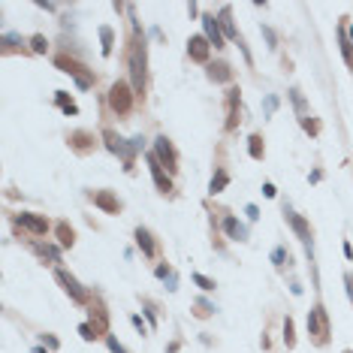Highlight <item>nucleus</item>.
<instances>
[{
    "label": "nucleus",
    "instance_id": "f257e3e1",
    "mask_svg": "<svg viewBox=\"0 0 353 353\" xmlns=\"http://www.w3.org/2000/svg\"><path fill=\"white\" fill-rule=\"evenodd\" d=\"M130 75H133V88L142 94L145 91V43L133 39L130 46Z\"/></svg>",
    "mask_w": 353,
    "mask_h": 353
},
{
    "label": "nucleus",
    "instance_id": "f03ea898",
    "mask_svg": "<svg viewBox=\"0 0 353 353\" xmlns=\"http://www.w3.org/2000/svg\"><path fill=\"white\" fill-rule=\"evenodd\" d=\"M308 332H311L314 344H326L329 341V317H326V311L320 305L308 311Z\"/></svg>",
    "mask_w": 353,
    "mask_h": 353
},
{
    "label": "nucleus",
    "instance_id": "7ed1b4c3",
    "mask_svg": "<svg viewBox=\"0 0 353 353\" xmlns=\"http://www.w3.org/2000/svg\"><path fill=\"white\" fill-rule=\"evenodd\" d=\"M109 106H112V112H118V115H127V112L133 109V94H130L127 82H115V85L109 88Z\"/></svg>",
    "mask_w": 353,
    "mask_h": 353
},
{
    "label": "nucleus",
    "instance_id": "20e7f679",
    "mask_svg": "<svg viewBox=\"0 0 353 353\" xmlns=\"http://www.w3.org/2000/svg\"><path fill=\"white\" fill-rule=\"evenodd\" d=\"M55 275H58V281H61V287H64V290L70 293V299H72L75 305H91V299H88V290H85L82 284H78V281L72 278V275H70L67 269H58Z\"/></svg>",
    "mask_w": 353,
    "mask_h": 353
},
{
    "label": "nucleus",
    "instance_id": "39448f33",
    "mask_svg": "<svg viewBox=\"0 0 353 353\" xmlns=\"http://www.w3.org/2000/svg\"><path fill=\"white\" fill-rule=\"evenodd\" d=\"M103 139H106V145H109V151H115V154H121L124 157V163H127V169H133V154H136V148H133V142L127 145L121 136H115L112 130H103Z\"/></svg>",
    "mask_w": 353,
    "mask_h": 353
},
{
    "label": "nucleus",
    "instance_id": "423d86ee",
    "mask_svg": "<svg viewBox=\"0 0 353 353\" xmlns=\"http://www.w3.org/2000/svg\"><path fill=\"white\" fill-rule=\"evenodd\" d=\"M154 154H157V160H160L169 172H175L178 169V157H175V148L169 145V139L166 136H160V139H157L154 142Z\"/></svg>",
    "mask_w": 353,
    "mask_h": 353
},
{
    "label": "nucleus",
    "instance_id": "0eeeda50",
    "mask_svg": "<svg viewBox=\"0 0 353 353\" xmlns=\"http://www.w3.org/2000/svg\"><path fill=\"white\" fill-rule=\"evenodd\" d=\"M15 226L30 229L33 235H46V232H49V220H46V217H39V214H30V212L15 214Z\"/></svg>",
    "mask_w": 353,
    "mask_h": 353
},
{
    "label": "nucleus",
    "instance_id": "6e6552de",
    "mask_svg": "<svg viewBox=\"0 0 353 353\" xmlns=\"http://www.w3.org/2000/svg\"><path fill=\"white\" fill-rule=\"evenodd\" d=\"M209 49H212V43L206 36H190L187 39V55L193 61H200V64H209Z\"/></svg>",
    "mask_w": 353,
    "mask_h": 353
},
{
    "label": "nucleus",
    "instance_id": "1a4fd4ad",
    "mask_svg": "<svg viewBox=\"0 0 353 353\" xmlns=\"http://www.w3.org/2000/svg\"><path fill=\"white\" fill-rule=\"evenodd\" d=\"M145 160H148V166H151V175H154L157 187H160L163 193H169V190H172V181H169V175L163 172V163L157 160V154H145Z\"/></svg>",
    "mask_w": 353,
    "mask_h": 353
},
{
    "label": "nucleus",
    "instance_id": "9d476101",
    "mask_svg": "<svg viewBox=\"0 0 353 353\" xmlns=\"http://www.w3.org/2000/svg\"><path fill=\"white\" fill-rule=\"evenodd\" d=\"M88 317H91V326L97 329V335H106L109 332V314L100 302H91L88 305Z\"/></svg>",
    "mask_w": 353,
    "mask_h": 353
},
{
    "label": "nucleus",
    "instance_id": "9b49d317",
    "mask_svg": "<svg viewBox=\"0 0 353 353\" xmlns=\"http://www.w3.org/2000/svg\"><path fill=\"white\" fill-rule=\"evenodd\" d=\"M203 27H206V39H209L214 49H223L226 46V36H223V30H220V24H217L214 15H206L203 18Z\"/></svg>",
    "mask_w": 353,
    "mask_h": 353
},
{
    "label": "nucleus",
    "instance_id": "f8f14e48",
    "mask_svg": "<svg viewBox=\"0 0 353 353\" xmlns=\"http://www.w3.org/2000/svg\"><path fill=\"white\" fill-rule=\"evenodd\" d=\"M91 200H94V206H100L106 214H118V212H121V203H118L109 190H97V193H91Z\"/></svg>",
    "mask_w": 353,
    "mask_h": 353
},
{
    "label": "nucleus",
    "instance_id": "ddd939ff",
    "mask_svg": "<svg viewBox=\"0 0 353 353\" xmlns=\"http://www.w3.org/2000/svg\"><path fill=\"white\" fill-rule=\"evenodd\" d=\"M284 214H287V220H290V226L296 229V235L305 242V248H308V254H311V229H308V223L299 217V214H293L290 209H284Z\"/></svg>",
    "mask_w": 353,
    "mask_h": 353
},
{
    "label": "nucleus",
    "instance_id": "4468645a",
    "mask_svg": "<svg viewBox=\"0 0 353 353\" xmlns=\"http://www.w3.org/2000/svg\"><path fill=\"white\" fill-rule=\"evenodd\" d=\"M226 106H229V118H226V130H232L239 124V88L226 91Z\"/></svg>",
    "mask_w": 353,
    "mask_h": 353
},
{
    "label": "nucleus",
    "instance_id": "2eb2a0df",
    "mask_svg": "<svg viewBox=\"0 0 353 353\" xmlns=\"http://www.w3.org/2000/svg\"><path fill=\"white\" fill-rule=\"evenodd\" d=\"M136 245L142 248V254H145V257H157V245H154V235H151L148 229H142V226L136 229Z\"/></svg>",
    "mask_w": 353,
    "mask_h": 353
},
{
    "label": "nucleus",
    "instance_id": "dca6fc26",
    "mask_svg": "<svg viewBox=\"0 0 353 353\" xmlns=\"http://www.w3.org/2000/svg\"><path fill=\"white\" fill-rule=\"evenodd\" d=\"M223 229H226V235H229V239H235V242H245V239H248V229H245V223H239L235 217H223Z\"/></svg>",
    "mask_w": 353,
    "mask_h": 353
},
{
    "label": "nucleus",
    "instance_id": "f3484780",
    "mask_svg": "<svg viewBox=\"0 0 353 353\" xmlns=\"http://www.w3.org/2000/svg\"><path fill=\"white\" fill-rule=\"evenodd\" d=\"M209 78H212V82H229V78H232V70H229V64H223V61H217V64H209Z\"/></svg>",
    "mask_w": 353,
    "mask_h": 353
},
{
    "label": "nucleus",
    "instance_id": "a211bd4d",
    "mask_svg": "<svg viewBox=\"0 0 353 353\" xmlns=\"http://www.w3.org/2000/svg\"><path fill=\"white\" fill-rule=\"evenodd\" d=\"M217 24H220V30H223V36H226V39H239V30L232 27V18H229V6H223V9H220ZM239 43H242V39H239Z\"/></svg>",
    "mask_w": 353,
    "mask_h": 353
},
{
    "label": "nucleus",
    "instance_id": "6ab92c4d",
    "mask_svg": "<svg viewBox=\"0 0 353 353\" xmlns=\"http://www.w3.org/2000/svg\"><path fill=\"white\" fill-rule=\"evenodd\" d=\"M55 100H58V106H61V112H64V115H78V106H75V100H72V97H67V91H58V94H55Z\"/></svg>",
    "mask_w": 353,
    "mask_h": 353
},
{
    "label": "nucleus",
    "instance_id": "aec40b11",
    "mask_svg": "<svg viewBox=\"0 0 353 353\" xmlns=\"http://www.w3.org/2000/svg\"><path fill=\"white\" fill-rule=\"evenodd\" d=\"M344 21H347V18H341V52H344V61H347V67H353V39L344 33V27H347Z\"/></svg>",
    "mask_w": 353,
    "mask_h": 353
},
{
    "label": "nucleus",
    "instance_id": "412c9836",
    "mask_svg": "<svg viewBox=\"0 0 353 353\" xmlns=\"http://www.w3.org/2000/svg\"><path fill=\"white\" fill-rule=\"evenodd\" d=\"M55 64H58V67H61L64 72H70L72 78H75L78 72H82V70H85L82 64H78V61H70V58H64V55H61V58H55Z\"/></svg>",
    "mask_w": 353,
    "mask_h": 353
},
{
    "label": "nucleus",
    "instance_id": "4be33fe9",
    "mask_svg": "<svg viewBox=\"0 0 353 353\" xmlns=\"http://www.w3.org/2000/svg\"><path fill=\"white\" fill-rule=\"evenodd\" d=\"M94 136L91 133H85V130H75V133H70V142H72V148L75 151H88V142H91Z\"/></svg>",
    "mask_w": 353,
    "mask_h": 353
},
{
    "label": "nucleus",
    "instance_id": "5701e85b",
    "mask_svg": "<svg viewBox=\"0 0 353 353\" xmlns=\"http://www.w3.org/2000/svg\"><path fill=\"white\" fill-rule=\"evenodd\" d=\"M226 184H229V175H226V169H217V172H214V178H212V184H209V193L214 196V193H220Z\"/></svg>",
    "mask_w": 353,
    "mask_h": 353
},
{
    "label": "nucleus",
    "instance_id": "b1692460",
    "mask_svg": "<svg viewBox=\"0 0 353 353\" xmlns=\"http://www.w3.org/2000/svg\"><path fill=\"white\" fill-rule=\"evenodd\" d=\"M248 151H251V157H254V160H263V157H266L263 136H251V139H248Z\"/></svg>",
    "mask_w": 353,
    "mask_h": 353
},
{
    "label": "nucleus",
    "instance_id": "393cba45",
    "mask_svg": "<svg viewBox=\"0 0 353 353\" xmlns=\"http://www.w3.org/2000/svg\"><path fill=\"white\" fill-rule=\"evenodd\" d=\"M58 239H61V245H64V248H72V242H75V232H72V226H67V223H58Z\"/></svg>",
    "mask_w": 353,
    "mask_h": 353
},
{
    "label": "nucleus",
    "instance_id": "a878e982",
    "mask_svg": "<svg viewBox=\"0 0 353 353\" xmlns=\"http://www.w3.org/2000/svg\"><path fill=\"white\" fill-rule=\"evenodd\" d=\"M100 39H103V55L109 58V55H112V46H115V33H112V27H100Z\"/></svg>",
    "mask_w": 353,
    "mask_h": 353
},
{
    "label": "nucleus",
    "instance_id": "bb28decb",
    "mask_svg": "<svg viewBox=\"0 0 353 353\" xmlns=\"http://www.w3.org/2000/svg\"><path fill=\"white\" fill-rule=\"evenodd\" d=\"M33 251L49 263H58V248H52V245H33Z\"/></svg>",
    "mask_w": 353,
    "mask_h": 353
},
{
    "label": "nucleus",
    "instance_id": "cd10ccee",
    "mask_svg": "<svg viewBox=\"0 0 353 353\" xmlns=\"http://www.w3.org/2000/svg\"><path fill=\"white\" fill-rule=\"evenodd\" d=\"M212 311H214V305H209L206 299H196L193 302V314H196V317H209Z\"/></svg>",
    "mask_w": 353,
    "mask_h": 353
},
{
    "label": "nucleus",
    "instance_id": "c85d7f7f",
    "mask_svg": "<svg viewBox=\"0 0 353 353\" xmlns=\"http://www.w3.org/2000/svg\"><path fill=\"white\" fill-rule=\"evenodd\" d=\"M30 49H33L36 55H46V49H49V43H46V36H43V33H36V36L30 39Z\"/></svg>",
    "mask_w": 353,
    "mask_h": 353
},
{
    "label": "nucleus",
    "instance_id": "c756f323",
    "mask_svg": "<svg viewBox=\"0 0 353 353\" xmlns=\"http://www.w3.org/2000/svg\"><path fill=\"white\" fill-rule=\"evenodd\" d=\"M193 284H196V287H203V290H214V281L206 278V275H200V272H193Z\"/></svg>",
    "mask_w": 353,
    "mask_h": 353
},
{
    "label": "nucleus",
    "instance_id": "7c9ffc66",
    "mask_svg": "<svg viewBox=\"0 0 353 353\" xmlns=\"http://www.w3.org/2000/svg\"><path fill=\"white\" fill-rule=\"evenodd\" d=\"M287 260H290V254H287L284 248H275V251H272V263H275V266H278V269H281V266H284Z\"/></svg>",
    "mask_w": 353,
    "mask_h": 353
},
{
    "label": "nucleus",
    "instance_id": "2f4dec72",
    "mask_svg": "<svg viewBox=\"0 0 353 353\" xmlns=\"http://www.w3.org/2000/svg\"><path fill=\"white\" fill-rule=\"evenodd\" d=\"M78 335H82L85 341H94V338H97V329H94L91 323H82V326H78Z\"/></svg>",
    "mask_w": 353,
    "mask_h": 353
},
{
    "label": "nucleus",
    "instance_id": "473e14b6",
    "mask_svg": "<svg viewBox=\"0 0 353 353\" xmlns=\"http://www.w3.org/2000/svg\"><path fill=\"white\" fill-rule=\"evenodd\" d=\"M284 341H287V347L296 344V338H293V320H290V317L284 320Z\"/></svg>",
    "mask_w": 353,
    "mask_h": 353
},
{
    "label": "nucleus",
    "instance_id": "72a5a7b5",
    "mask_svg": "<svg viewBox=\"0 0 353 353\" xmlns=\"http://www.w3.org/2000/svg\"><path fill=\"white\" fill-rule=\"evenodd\" d=\"M290 97H293V106H296L299 112H305V97H302V91H299V88H293V91H290Z\"/></svg>",
    "mask_w": 353,
    "mask_h": 353
},
{
    "label": "nucleus",
    "instance_id": "f704fd0d",
    "mask_svg": "<svg viewBox=\"0 0 353 353\" xmlns=\"http://www.w3.org/2000/svg\"><path fill=\"white\" fill-rule=\"evenodd\" d=\"M299 121H302V127H305L311 136H314V133H320V124H317V121H311V118H299Z\"/></svg>",
    "mask_w": 353,
    "mask_h": 353
},
{
    "label": "nucleus",
    "instance_id": "c9c22d12",
    "mask_svg": "<svg viewBox=\"0 0 353 353\" xmlns=\"http://www.w3.org/2000/svg\"><path fill=\"white\" fill-rule=\"evenodd\" d=\"M106 344H109V350H112V353H127L121 344H118V338H115V335H106Z\"/></svg>",
    "mask_w": 353,
    "mask_h": 353
},
{
    "label": "nucleus",
    "instance_id": "e433bc0d",
    "mask_svg": "<svg viewBox=\"0 0 353 353\" xmlns=\"http://www.w3.org/2000/svg\"><path fill=\"white\" fill-rule=\"evenodd\" d=\"M157 278H172V269L166 263H160V266H157Z\"/></svg>",
    "mask_w": 353,
    "mask_h": 353
},
{
    "label": "nucleus",
    "instance_id": "4c0bfd02",
    "mask_svg": "<svg viewBox=\"0 0 353 353\" xmlns=\"http://www.w3.org/2000/svg\"><path fill=\"white\" fill-rule=\"evenodd\" d=\"M344 284H347V296H350V305H353V272L344 275Z\"/></svg>",
    "mask_w": 353,
    "mask_h": 353
},
{
    "label": "nucleus",
    "instance_id": "58836bf2",
    "mask_svg": "<svg viewBox=\"0 0 353 353\" xmlns=\"http://www.w3.org/2000/svg\"><path fill=\"white\" fill-rule=\"evenodd\" d=\"M130 323H133V326H136V329H139V332H142V335H145V332H148V326H145V323H142V317H139V314H133V317H130Z\"/></svg>",
    "mask_w": 353,
    "mask_h": 353
},
{
    "label": "nucleus",
    "instance_id": "ea45409f",
    "mask_svg": "<svg viewBox=\"0 0 353 353\" xmlns=\"http://www.w3.org/2000/svg\"><path fill=\"white\" fill-rule=\"evenodd\" d=\"M275 106H278V97H266V115H272Z\"/></svg>",
    "mask_w": 353,
    "mask_h": 353
},
{
    "label": "nucleus",
    "instance_id": "a19ab883",
    "mask_svg": "<svg viewBox=\"0 0 353 353\" xmlns=\"http://www.w3.org/2000/svg\"><path fill=\"white\" fill-rule=\"evenodd\" d=\"M245 214H248L251 220H257V217H260V209H257V206H248V209H245Z\"/></svg>",
    "mask_w": 353,
    "mask_h": 353
},
{
    "label": "nucleus",
    "instance_id": "79ce46f5",
    "mask_svg": "<svg viewBox=\"0 0 353 353\" xmlns=\"http://www.w3.org/2000/svg\"><path fill=\"white\" fill-rule=\"evenodd\" d=\"M263 33H266V39H269V49H275V33H272L269 27H263Z\"/></svg>",
    "mask_w": 353,
    "mask_h": 353
},
{
    "label": "nucleus",
    "instance_id": "37998d69",
    "mask_svg": "<svg viewBox=\"0 0 353 353\" xmlns=\"http://www.w3.org/2000/svg\"><path fill=\"white\" fill-rule=\"evenodd\" d=\"M263 193H266V196H269V200H272V196H275V193H278V190H275V184H263Z\"/></svg>",
    "mask_w": 353,
    "mask_h": 353
},
{
    "label": "nucleus",
    "instance_id": "c03bdc74",
    "mask_svg": "<svg viewBox=\"0 0 353 353\" xmlns=\"http://www.w3.org/2000/svg\"><path fill=\"white\" fill-rule=\"evenodd\" d=\"M43 338H46V344H49V347H52V350H55V347H58V338H52V335H43Z\"/></svg>",
    "mask_w": 353,
    "mask_h": 353
},
{
    "label": "nucleus",
    "instance_id": "a18cd8bd",
    "mask_svg": "<svg viewBox=\"0 0 353 353\" xmlns=\"http://www.w3.org/2000/svg\"><path fill=\"white\" fill-rule=\"evenodd\" d=\"M33 353H46V350H43V347H36V350H33Z\"/></svg>",
    "mask_w": 353,
    "mask_h": 353
},
{
    "label": "nucleus",
    "instance_id": "49530a36",
    "mask_svg": "<svg viewBox=\"0 0 353 353\" xmlns=\"http://www.w3.org/2000/svg\"><path fill=\"white\" fill-rule=\"evenodd\" d=\"M344 353H353V350H344Z\"/></svg>",
    "mask_w": 353,
    "mask_h": 353
}]
</instances>
